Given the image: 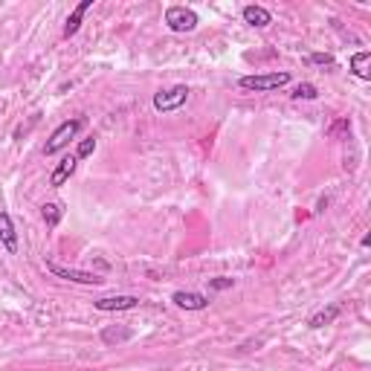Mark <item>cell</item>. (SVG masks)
Instances as JSON below:
<instances>
[{
    "label": "cell",
    "instance_id": "cell-1",
    "mask_svg": "<svg viewBox=\"0 0 371 371\" xmlns=\"http://www.w3.org/2000/svg\"><path fill=\"white\" fill-rule=\"evenodd\" d=\"M238 84H241V90L270 93V90H279V87L290 84V73H287V70H282V73H261V76H244Z\"/></svg>",
    "mask_w": 371,
    "mask_h": 371
},
{
    "label": "cell",
    "instance_id": "cell-2",
    "mask_svg": "<svg viewBox=\"0 0 371 371\" xmlns=\"http://www.w3.org/2000/svg\"><path fill=\"white\" fill-rule=\"evenodd\" d=\"M84 128V119H64L61 125L53 131V137H49V142H46V157H53V154H58L61 148H67L73 139H76V134Z\"/></svg>",
    "mask_w": 371,
    "mask_h": 371
},
{
    "label": "cell",
    "instance_id": "cell-3",
    "mask_svg": "<svg viewBox=\"0 0 371 371\" xmlns=\"http://www.w3.org/2000/svg\"><path fill=\"white\" fill-rule=\"evenodd\" d=\"M186 102H189V87L186 84H175L168 90L154 93V111H160V113H171V111L183 108Z\"/></svg>",
    "mask_w": 371,
    "mask_h": 371
},
{
    "label": "cell",
    "instance_id": "cell-4",
    "mask_svg": "<svg viewBox=\"0 0 371 371\" xmlns=\"http://www.w3.org/2000/svg\"><path fill=\"white\" fill-rule=\"evenodd\" d=\"M165 27L171 32H191L197 27V12L186 6H168L165 9Z\"/></svg>",
    "mask_w": 371,
    "mask_h": 371
},
{
    "label": "cell",
    "instance_id": "cell-5",
    "mask_svg": "<svg viewBox=\"0 0 371 371\" xmlns=\"http://www.w3.org/2000/svg\"><path fill=\"white\" fill-rule=\"evenodd\" d=\"M46 270L58 279H67V282H76V284H102L105 279L99 273H90V270H76V267H61L56 261H46Z\"/></svg>",
    "mask_w": 371,
    "mask_h": 371
},
{
    "label": "cell",
    "instance_id": "cell-6",
    "mask_svg": "<svg viewBox=\"0 0 371 371\" xmlns=\"http://www.w3.org/2000/svg\"><path fill=\"white\" fill-rule=\"evenodd\" d=\"M93 305L102 313H116V310H134L142 302H139V296H105V299H96Z\"/></svg>",
    "mask_w": 371,
    "mask_h": 371
},
{
    "label": "cell",
    "instance_id": "cell-7",
    "mask_svg": "<svg viewBox=\"0 0 371 371\" xmlns=\"http://www.w3.org/2000/svg\"><path fill=\"white\" fill-rule=\"evenodd\" d=\"M171 302H175L177 308L183 310H206L209 308V299L203 293H194V290H177L175 296H171Z\"/></svg>",
    "mask_w": 371,
    "mask_h": 371
},
{
    "label": "cell",
    "instance_id": "cell-8",
    "mask_svg": "<svg viewBox=\"0 0 371 371\" xmlns=\"http://www.w3.org/2000/svg\"><path fill=\"white\" fill-rule=\"evenodd\" d=\"M76 165H79L76 154H73V157H64V160L53 168V175H49V186H53V189H61L73 175H76Z\"/></svg>",
    "mask_w": 371,
    "mask_h": 371
},
{
    "label": "cell",
    "instance_id": "cell-9",
    "mask_svg": "<svg viewBox=\"0 0 371 371\" xmlns=\"http://www.w3.org/2000/svg\"><path fill=\"white\" fill-rule=\"evenodd\" d=\"M0 241H4V250L9 256L18 253V232H15V224H12L9 212H0Z\"/></svg>",
    "mask_w": 371,
    "mask_h": 371
},
{
    "label": "cell",
    "instance_id": "cell-10",
    "mask_svg": "<svg viewBox=\"0 0 371 371\" xmlns=\"http://www.w3.org/2000/svg\"><path fill=\"white\" fill-rule=\"evenodd\" d=\"M241 18H244V23H250V27H258V30H264V27H270L273 23V15H270V9H264V6H244V12H241Z\"/></svg>",
    "mask_w": 371,
    "mask_h": 371
},
{
    "label": "cell",
    "instance_id": "cell-11",
    "mask_svg": "<svg viewBox=\"0 0 371 371\" xmlns=\"http://www.w3.org/2000/svg\"><path fill=\"white\" fill-rule=\"evenodd\" d=\"M90 6H93V0H82V4L70 12V18H67V23H64V38H70V35H76V32H79L84 15L90 12Z\"/></svg>",
    "mask_w": 371,
    "mask_h": 371
},
{
    "label": "cell",
    "instance_id": "cell-12",
    "mask_svg": "<svg viewBox=\"0 0 371 371\" xmlns=\"http://www.w3.org/2000/svg\"><path fill=\"white\" fill-rule=\"evenodd\" d=\"M351 70H354V76L368 82L371 79V53L368 49H360V53L351 56Z\"/></svg>",
    "mask_w": 371,
    "mask_h": 371
},
{
    "label": "cell",
    "instance_id": "cell-13",
    "mask_svg": "<svg viewBox=\"0 0 371 371\" xmlns=\"http://www.w3.org/2000/svg\"><path fill=\"white\" fill-rule=\"evenodd\" d=\"M339 305H328V308H322V310H319V313H313L310 319H308V325L310 328H325V325H331L334 322V319L339 316Z\"/></svg>",
    "mask_w": 371,
    "mask_h": 371
},
{
    "label": "cell",
    "instance_id": "cell-14",
    "mask_svg": "<svg viewBox=\"0 0 371 371\" xmlns=\"http://www.w3.org/2000/svg\"><path fill=\"white\" fill-rule=\"evenodd\" d=\"M41 215H44V224H46L49 229H56V227L61 224L64 209H61V203H44V206H41Z\"/></svg>",
    "mask_w": 371,
    "mask_h": 371
},
{
    "label": "cell",
    "instance_id": "cell-15",
    "mask_svg": "<svg viewBox=\"0 0 371 371\" xmlns=\"http://www.w3.org/2000/svg\"><path fill=\"white\" fill-rule=\"evenodd\" d=\"M131 337H134L131 328H105L102 331V342H108V345H113V342H128Z\"/></svg>",
    "mask_w": 371,
    "mask_h": 371
},
{
    "label": "cell",
    "instance_id": "cell-16",
    "mask_svg": "<svg viewBox=\"0 0 371 371\" xmlns=\"http://www.w3.org/2000/svg\"><path fill=\"white\" fill-rule=\"evenodd\" d=\"M293 99H316L319 96V90L313 87V84H308V82H302V84H296L293 87V93H290Z\"/></svg>",
    "mask_w": 371,
    "mask_h": 371
},
{
    "label": "cell",
    "instance_id": "cell-17",
    "mask_svg": "<svg viewBox=\"0 0 371 371\" xmlns=\"http://www.w3.org/2000/svg\"><path fill=\"white\" fill-rule=\"evenodd\" d=\"M93 151H96V139H93V137H87V139H82V142H79V148H76V160H87Z\"/></svg>",
    "mask_w": 371,
    "mask_h": 371
},
{
    "label": "cell",
    "instance_id": "cell-18",
    "mask_svg": "<svg viewBox=\"0 0 371 371\" xmlns=\"http://www.w3.org/2000/svg\"><path fill=\"white\" fill-rule=\"evenodd\" d=\"M308 61H310V64H322V67H334V64H337L334 56H328V53H310Z\"/></svg>",
    "mask_w": 371,
    "mask_h": 371
},
{
    "label": "cell",
    "instance_id": "cell-19",
    "mask_svg": "<svg viewBox=\"0 0 371 371\" xmlns=\"http://www.w3.org/2000/svg\"><path fill=\"white\" fill-rule=\"evenodd\" d=\"M235 284V279H227V276H218V279H209V287L212 290H229Z\"/></svg>",
    "mask_w": 371,
    "mask_h": 371
},
{
    "label": "cell",
    "instance_id": "cell-20",
    "mask_svg": "<svg viewBox=\"0 0 371 371\" xmlns=\"http://www.w3.org/2000/svg\"><path fill=\"white\" fill-rule=\"evenodd\" d=\"M328 209V197H322V201H319V206H316V212H325Z\"/></svg>",
    "mask_w": 371,
    "mask_h": 371
}]
</instances>
